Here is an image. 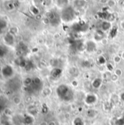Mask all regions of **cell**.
Listing matches in <instances>:
<instances>
[{
  "instance_id": "obj_10",
  "label": "cell",
  "mask_w": 124,
  "mask_h": 125,
  "mask_svg": "<svg viewBox=\"0 0 124 125\" xmlns=\"http://www.w3.org/2000/svg\"><path fill=\"white\" fill-rule=\"evenodd\" d=\"M115 74H116L117 76H121V75L122 74V71L120 70V69H117V70L115 71Z\"/></svg>"
},
{
  "instance_id": "obj_16",
  "label": "cell",
  "mask_w": 124,
  "mask_h": 125,
  "mask_svg": "<svg viewBox=\"0 0 124 125\" xmlns=\"http://www.w3.org/2000/svg\"><path fill=\"white\" fill-rule=\"evenodd\" d=\"M122 58H124V53H123V55H122Z\"/></svg>"
},
{
  "instance_id": "obj_15",
  "label": "cell",
  "mask_w": 124,
  "mask_h": 125,
  "mask_svg": "<svg viewBox=\"0 0 124 125\" xmlns=\"http://www.w3.org/2000/svg\"><path fill=\"white\" fill-rule=\"evenodd\" d=\"M121 27H122L123 29H124V21H122V22H121Z\"/></svg>"
},
{
  "instance_id": "obj_14",
  "label": "cell",
  "mask_w": 124,
  "mask_h": 125,
  "mask_svg": "<svg viewBox=\"0 0 124 125\" xmlns=\"http://www.w3.org/2000/svg\"><path fill=\"white\" fill-rule=\"evenodd\" d=\"M48 125H56V124H55L54 122H50L48 123Z\"/></svg>"
},
{
  "instance_id": "obj_1",
  "label": "cell",
  "mask_w": 124,
  "mask_h": 125,
  "mask_svg": "<svg viewBox=\"0 0 124 125\" xmlns=\"http://www.w3.org/2000/svg\"><path fill=\"white\" fill-rule=\"evenodd\" d=\"M73 15H74V14H73L72 10L69 8V12H68V8H67V9H66L65 11L63 12V16H62V17H63V18L64 21H70V20H72V19L73 18Z\"/></svg>"
},
{
  "instance_id": "obj_8",
  "label": "cell",
  "mask_w": 124,
  "mask_h": 125,
  "mask_svg": "<svg viewBox=\"0 0 124 125\" xmlns=\"http://www.w3.org/2000/svg\"><path fill=\"white\" fill-rule=\"evenodd\" d=\"M30 10H31V12L34 14V15H37V14H39V10H38V9L36 8V7H34V6H31V7H30Z\"/></svg>"
},
{
  "instance_id": "obj_7",
  "label": "cell",
  "mask_w": 124,
  "mask_h": 125,
  "mask_svg": "<svg viewBox=\"0 0 124 125\" xmlns=\"http://www.w3.org/2000/svg\"><path fill=\"white\" fill-rule=\"evenodd\" d=\"M32 79H31V78H29V77H27V78H26L25 79H24V84L26 85V86H29L30 84H31V83H32Z\"/></svg>"
},
{
  "instance_id": "obj_11",
  "label": "cell",
  "mask_w": 124,
  "mask_h": 125,
  "mask_svg": "<svg viewBox=\"0 0 124 125\" xmlns=\"http://www.w3.org/2000/svg\"><path fill=\"white\" fill-rule=\"evenodd\" d=\"M108 4H109L110 7H113L115 5V1H112V0H110V1H108Z\"/></svg>"
},
{
  "instance_id": "obj_6",
  "label": "cell",
  "mask_w": 124,
  "mask_h": 125,
  "mask_svg": "<svg viewBox=\"0 0 124 125\" xmlns=\"http://www.w3.org/2000/svg\"><path fill=\"white\" fill-rule=\"evenodd\" d=\"M93 87L95 88H99L101 86V79H96L94 80L93 83Z\"/></svg>"
},
{
  "instance_id": "obj_12",
  "label": "cell",
  "mask_w": 124,
  "mask_h": 125,
  "mask_svg": "<svg viewBox=\"0 0 124 125\" xmlns=\"http://www.w3.org/2000/svg\"><path fill=\"white\" fill-rule=\"evenodd\" d=\"M33 82H34L36 84H38L39 83H40V79H39V78H35V79L33 80Z\"/></svg>"
},
{
  "instance_id": "obj_2",
  "label": "cell",
  "mask_w": 124,
  "mask_h": 125,
  "mask_svg": "<svg viewBox=\"0 0 124 125\" xmlns=\"http://www.w3.org/2000/svg\"><path fill=\"white\" fill-rule=\"evenodd\" d=\"M5 42L8 44H12L13 42H14V35L11 34L10 33H7L5 36H4V38Z\"/></svg>"
},
{
  "instance_id": "obj_13",
  "label": "cell",
  "mask_w": 124,
  "mask_h": 125,
  "mask_svg": "<svg viewBox=\"0 0 124 125\" xmlns=\"http://www.w3.org/2000/svg\"><path fill=\"white\" fill-rule=\"evenodd\" d=\"M39 125H48V124L47 122H42L39 124Z\"/></svg>"
},
{
  "instance_id": "obj_5",
  "label": "cell",
  "mask_w": 124,
  "mask_h": 125,
  "mask_svg": "<svg viewBox=\"0 0 124 125\" xmlns=\"http://www.w3.org/2000/svg\"><path fill=\"white\" fill-rule=\"evenodd\" d=\"M101 27H102V29H103L104 31H107V30H108V29H110L111 25H110V23L109 22L105 21V22H104V23H102Z\"/></svg>"
},
{
  "instance_id": "obj_9",
  "label": "cell",
  "mask_w": 124,
  "mask_h": 125,
  "mask_svg": "<svg viewBox=\"0 0 124 125\" xmlns=\"http://www.w3.org/2000/svg\"><path fill=\"white\" fill-rule=\"evenodd\" d=\"M17 32H18V29H17L15 27H12V28L10 29V32H9V33H10L11 34L14 35V34H15Z\"/></svg>"
},
{
  "instance_id": "obj_3",
  "label": "cell",
  "mask_w": 124,
  "mask_h": 125,
  "mask_svg": "<svg viewBox=\"0 0 124 125\" xmlns=\"http://www.w3.org/2000/svg\"><path fill=\"white\" fill-rule=\"evenodd\" d=\"M2 73H3V75L5 76H9L12 74V68L10 66H5L2 69Z\"/></svg>"
},
{
  "instance_id": "obj_4",
  "label": "cell",
  "mask_w": 124,
  "mask_h": 125,
  "mask_svg": "<svg viewBox=\"0 0 124 125\" xmlns=\"http://www.w3.org/2000/svg\"><path fill=\"white\" fill-rule=\"evenodd\" d=\"M12 102L15 105H19L21 104V99L20 97L18 96H15L13 98H12Z\"/></svg>"
}]
</instances>
